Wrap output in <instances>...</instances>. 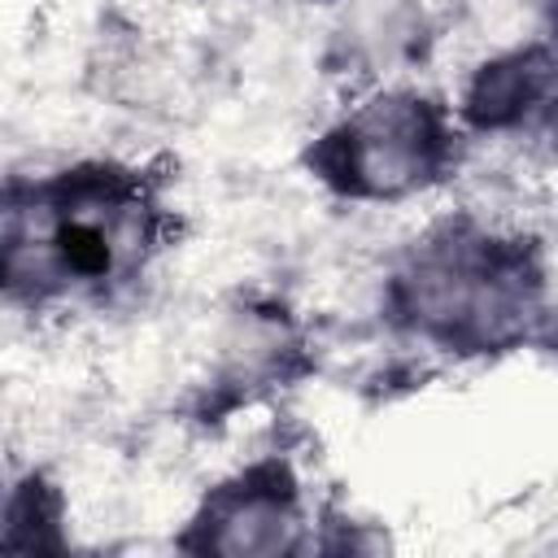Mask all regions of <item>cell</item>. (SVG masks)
<instances>
[{"mask_svg":"<svg viewBox=\"0 0 558 558\" xmlns=\"http://www.w3.org/2000/svg\"><path fill=\"white\" fill-rule=\"evenodd\" d=\"M427 122L423 113H401V109H379L375 118H366L357 126V144H353V161H357V179L375 183V187H401L414 179V170H423L427 157Z\"/></svg>","mask_w":558,"mask_h":558,"instance_id":"obj_1","label":"cell"}]
</instances>
